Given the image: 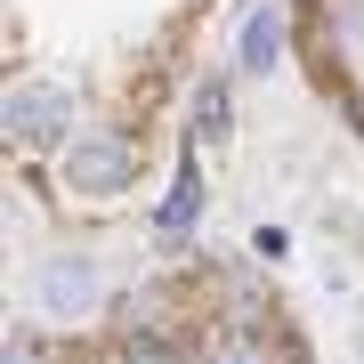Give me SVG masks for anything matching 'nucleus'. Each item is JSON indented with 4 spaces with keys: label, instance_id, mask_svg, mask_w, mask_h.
Returning a JSON list of instances; mask_svg holds the SVG:
<instances>
[{
    "label": "nucleus",
    "instance_id": "obj_7",
    "mask_svg": "<svg viewBox=\"0 0 364 364\" xmlns=\"http://www.w3.org/2000/svg\"><path fill=\"white\" fill-rule=\"evenodd\" d=\"M219 138H227V90L210 81L203 105H195V146H219Z\"/></svg>",
    "mask_w": 364,
    "mask_h": 364
},
{
    "label": "nucleus",
    "instance_id": "obj_1",
    "mask_svg": "<svg viewBox=\"0 0 364 364\" xmlns=\"http://www.w3.org/2000/svg\"><path fill=\"white\" fill-rule=\"evenodd\" d=\"M65 178L81 186V195H114V186L130 178V146H122V138H73Z\"/></svg>",
    "mask_w": 364,
    "mask_h": 364
},
{
    "label": "nucleus",
    "instance_id": "obj_6",
    "mask_svg": "<svg viewBox=\"0 0 364 364\" xmlns=\"http://www.w3.org/2000/svg\"><path fill=\"white\" fill-rule=\"evenodd\" d=\"M275 57H284V16H275V9H259V16L243 25V65H251V73H267Z\"/></svg>",
    "mask_w": 364,
    "mask_h": 364
},
{
    "label": "nucleus",
    "instance_id": "obj_3",
    "mask_svg": "<svg viewBox=\"0 0 364 364\" xmlns=\"http://www.w3.org/2000/svg\"><path fill=\"white\" fill-rule=\"evenodd\" d=\"M33 291L49 299V308H90V299H97V275L81 267V259H49V267L33 275Z\"/></svg>",
    "mask_w": 364,
    "mask_h": 364
},
{
    "label": "nucleus",
    "instance_id": "obj_5",
    "mask_svg": "<svg viewBox=\"0 0 364 364\" xmlns=\"http://www.w3.org/2000/svg\"><path fill=\"white\" fill-rule=\"evenodd\" d=\"M195 210H203V162L186 154L178 178H170V203H162V235H186V227H195Z\"/></svg>",
    "mask_w": 364,
    "mask_h": 364
},
{
    "label": "nucleus",
    "instance_id": "obj_8",
    "mask_svg": "<svg viewBox=\"0 0 364 364\" xmlns=\"http://www.w3.org/2000/svg\"><path fill=\"white\" fill-rule=\"evenodd\" d=\"M122 364H178V356H170V348H162V340H138V348H130V356H122Z\"/></svg>",
    "mask_w": 364,
    "mask_h": 364
},
{
    "label": "nucleus",
    "instance_id": "obj_2",
    "mask_svg": "<svg viewBox=\"0 0 364 364\" xmlns=\"http://www.w3.org/2000/svg\"><path fill=\"white\" fill-rule=\"evenodd\" d=\"M9 130H16V146H49L65 130V97L57 90H16L9 97Z\"/></svg>",
    "mask_w": 364,
    "mask_h": 364
},
{
    "label": "nucleus",
    "instance_id": "obj_4",
    "mask_svg": "<svg viewBox=\"0 0 364 364\" xmlns=\"http://www.w3.org/2000/svg\"><path fill=\"white\" fill-rule=\"evenodd\" d=\"M203 364H275V348H267L259 324H219L203 340Z\"/></svg>",
    "mask_w": 364,
    "mask_h": 364
}]
</instances>
